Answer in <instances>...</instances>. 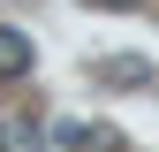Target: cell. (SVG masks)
Masks as SVG:
<instances>
[{"label": "cell", "mask_w": 159, "mask_h": 152, "mask_svg": "<svg viewBox=\"0 0 159 152\" xmlns=\"http://www.w3.org/2000/svg\"><path fill=\"white\" fill-rule=\"evenodd\" d=\"M91 84H106V91H159V69L136 61V53H106V61H91Z\"/></svg>", "instance_id": "6da1fadb"}, {"label": "cell", "mask_w": 159, "mask_h": 152, "mask_svg": "<svg viewBox=\"0 0 159 152\" xmlns=\"http://www.w3.org/2000/svg\"><path fill=\"white\" fill-rule=\"evenodd\" d=\"M0 152H46V122L38 114H0Z\"/></svg>", "instance_id": "7a4b0ae2"}, {"label": "cell", "mask_w": 159, "mask_h": 152, "mask_svg": "<svg viewBox=\"0 0 159 152\" xmlns=\"http://www.w3.org/2000/svg\"><path fill=\"white\" fill-rule=\"evenodd\" d=\"M30 31H0V84H15V76H30Z\"/></svg>", "instance_id": "3957f363"}]
</instances>
